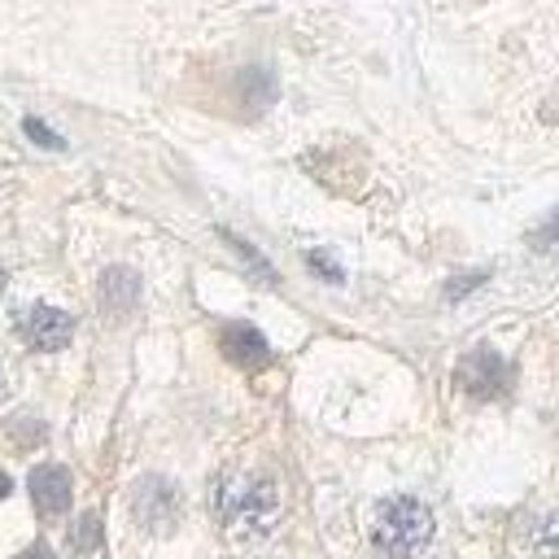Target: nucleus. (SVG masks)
I'll list each match as a JSON object with an SVG mask.
<instances>
[{"label":"nucleus","instance_id":"4","mask_svg":"<svg viewBox=\"0 0 559 559\" xmlns=\"http://www.w3.org/2000/svg\"><path fill=\"white\" fill-rule=\"evenodd\" d=\"M22 336L35 349H61L74 336V319L66 310H57V306H31L22 314Z\"/></svg>","mask_w":559,"mask_h":559},{"label":"nucleus","instance_id":"11","mask_svg":"<svg viewBox=\"0 0 559 559\" xmlns=\"http://www.w3.org/2000/svg\"><path fill=\"white\" fill-rule=\"evenodd\" d=\"M310 266H314L319 275H328V280H341V271H336V262H332V258H323V253H310Z\"/></svg>","mask_w":559,"mask_h":559},{"label":"nucleus","instance_id":"7","mask_svg":"<svg viewBox=\"0 0 559 559\" xmlns=\"http://www.w3.org/2000/svg\"><path fill=\"white\" fill-rule=\"evenodd\" d=\"M31 498L44 515H61L70 507V472L48 463V467H35L31 472Z\"/></svg>","mask_w":559,"mask_h":559},{"label":"nucleus","instance_id":"6","mask_svg":"<svg viewBox=\"0 0 559 559\" xmlns=\"http://www.w3.org/2000/svg\"><path fill=\"white\" fill-rule=\"evenodd\" d=\"M179 511V493L175 485H166L162 476H148L140 489H135V520L148 524V528H166Z\"/></svg>","mask_w":559,"mask_h":559},{"label":"nucleus","instance_id":"1","mask_svg":"<svg viewBox=\"0 0 559 559\" xmlns=\"http://www.w3.org/2000/svg\"><path fill=\"white\" fill-rule=\"evenodd\" d=\"M214 511L227 533L262 537L280 520V493L266 476H223L214 489Z\"/></svg>","mask_w":559,"mask_h":559},{"label":"nucleus","instance_id":"16","mask_svg":"<svg viewBox=\"0 0 559 559\" xmlns=\"http://www.w3.org/2000/svg\"><path fill=\"white\" fill-rule=\"evenodd\" d=\"M0 293H4V266H0Z\"/></svg>","mask_w":559,"mask_h":559},{"label":"nucleus","instance_id":"5","mask_svg":"<svg viewBox=\"0 0 559 559\" xmlns=\"http://www.w3.org/2000/svg\"><path fill=\"white\" fill-rule=\"evenodd\" d=\"M218 345H223L227 362H236L245 371H258V367L271 362V345H266V336L253 323H227L223 336H218Z\"/></svg>","mask_w":559,"mask_h":559},{"label":"nucleus","instance_id":"8","mask_svg":"<svg viewBox=\"0 0 559 559\" xmlns=\"http://www.w3.org/2000/svg\"><path fill=\"white\" fill-rule=\"evenodd\" d=\"M135 301H140V280H135V271H127V266L105 271V280H100V306H105L109 314H127Z\"/></svg>","mask_w":559,"mask_h":559},{"label":"nucleus","instance_id":"15","mask_svg":"<svg viewBox=\"0 0 559 559\" xmlns=\"http://www.w3.org/2000/svg\"><path fill=\"white\" fill-rule=\"evenodd\" d=\"M4 493H9V476L0 472V498H4Z\"/></svg>","mask_w":559,"mask_h":559},{"label":"nucleus","instance_id":"14","mask_svg":"<svg viewBox=\"0 0 559 559\" xmlns=\"http://www.w3.org/2000/svg\"><path fill=\"white\" fill-rule=\"evenodd\" d=\"M26 559H52V555H48V550H44V546H35V550H31V555H26Z\"/></svg>","mask_w":559,"mask_h":559},{"label":"nucleus","instance_id":"3","mask_svg":"<svg viewBox=\"0 0 559 559\" xmlns=\"http://www.w3.org/2000/svg\"><path fill=\"white\" fill-rule=\"evenodd\" d=\"M459 384H463V393H472V397H498V393H507V384H511V371H507V362L493 354V349H472L463 362H459Z\"/></svg>","mask_w":559,"mask_h":559},{"label":"nucleus","instance_id":"12","mask_svg":"<svg viewBox=\"0 0 559 559\" xmlns=\"http://www.w3.org/2000/svg\"><path fill=\"white\" fill-rule=\"evenodd\" d=\"M550 240H559V214H555V218H550V223L537 231V245H550Z\"/></svg>","mask_w":559,"mask_h":559},{"label":"nucleus","instance_id":"9","mask_svg":"<svg viewBox=\"0 0 559 559\" xmlns=\"http://www.w3.org/2000/svg\"><path fill=\"white\" fill-rule=\"evenodd\" d=\"M533 550L542 559H555L559 555V515H546L542 520V533H533Z\"/></svg>","mask_w":559,"mask_h":559},{"label":"nucleus","instance_id":"10","mask_svg":"<svg viewBox=\"0 0 559 559\" xmlns=\"http://www.w3.org/2000/svg\"><path fill=\"white\" fill-rule=\"evenodd\" d=\"M26 131L35 135V144H48V148H61V144H66V140H61V135H52V131H48L39 118H26Z\"/></svg>","mask_w":559,"mask_h":559},{"label":"nucleus","instance_id":"13","mask_svg":"<svg viewBox=\"0 0 559 559\" xmlns=\"http://www.w3.org/2000/svg\"><path fill=\"white\" fill-rule=\"evenodd\" d=\"M476 284H480V275H467V280L450 284V297H459V293H467V288H476Z\"/></svg>","mask_w":559,"mask_h":559},{"label":"nucleus","instance_id":"2","mask_svg":"<svg viewBox=\"0 0 559 559\" xmlns=\"http://www.w3.org/2000/svg\"><path fill=\"white\" fill-rule=\"evenodd\" d=\"M371 542L389 559H411L432 542V511L419 498H389L376 511Z\"/></svg>","mask_w":559,"mask_h":559}]
</instances>
